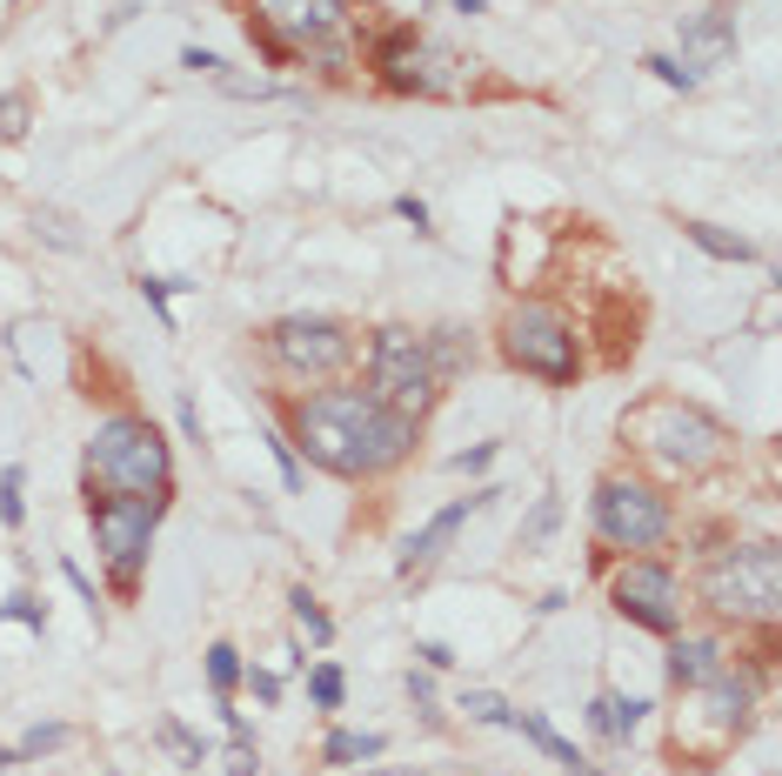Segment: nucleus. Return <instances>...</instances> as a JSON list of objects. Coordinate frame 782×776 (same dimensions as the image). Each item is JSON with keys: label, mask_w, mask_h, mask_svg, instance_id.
<instances>
[{"label": "nucleus", "mask_w": 782, "mask_h": 776, "mask_svg": "<svg viewBox=\"0 0 782 776\" xmlns=\"http://www.w3.org/2000/svg\"><path fill=\"white\" fill-rule=\"evenodd\" d=\"M288 428H295L288 449H308L315 469L348 476V482L388 476L415 449V422L395 415L388 402H375L368 389H321L288 408Z\"/></svg>", "instance_id": "f257e3e1"}, {"label": "nucleus", "mask_w": 782, "mask_h": 776, "mask_svg": "<svg viewBox=\"0 0 782 776\" xmlns=\"http://www.w3.org/2000/svg\"><path fill=\"white\" fill-rule=\"evenodd\" d=\"M167 442L154 436V422L141 415H108L80 456V482L87 495H134V502H161L167 495Z\"/></svg>", "instance_id": "f03ea898"}, {"label": "nucleus", "mask_w": 782, "mask_h": 776, "mask_svg": "<svg viewBox=\"0 0 782 776\" xmlns=\"http://www.w3.org/2000/svg\"><path fill=\"white\" fill-rule=\"evenodd\" d=\"M254 8V21H247V41L261 47V61H275V67H288V61H328L334 74L348 67V47H341V34H348V0H247Z\"/></svg>", "instance_id": "7ed1b4c3"}, {"label": "nucleus", "mask_w": 782, "mask_h": 776, "mask_svg": "<svg viewBox=\"0 0 782 776\" xmlns=\"http://www.w3.org/2000/svg\"><path fill=\"white\" fill-rule=\"evenodd\" d=\"M623 442H636L642 456H656L669 476H703L729 456L723 422H709L703 408H689L675 395H649L642 408L623 415Z\"/></svg>", "instance_id": "20e7f679"}, {"label": "nucleus", "mask_w": 782, "mask_h": 776, "mask_svg": "<svg viewBox=\"0 0 782 776\" xmlns=\"http://www.w3.org/2000/svg\"><path fill=\"white\" fill-rule=\"evenodd\" d=\"M703 602L729 623H775L782 610V556L775 543H729L703 569Z\"/></svg>", "instance_id": "39448f33"}, {"label": "nucleus", "mask_w": 782, "mask_h": 776, "mask_svg": "<svg viewBox=\"0 0 782 776\" xmlns=\"http://www.w3.org/2000/svg\"><path fill=\"white\" fill-rule=\"evenodd\" d=\"M375 80L388 95H421V101H462L475 88V61H462L455 47L428 41L415 28H395L375 41Z\"/></svg>", "instance_id": "423d86ee"}, {"label": "nucleus", "mask_w": 782, "mask_h": 776, "mask_svg": "<svg viewBox=\"0 0 782 776\" xmlns=\"http://www.w3.org/2000/svg\"><path fill=\"white\" fill-rule=\"evenodd\" d=\"M682 697H689V710H675V756H689V763H716L749 730V682L736 669L682 689Z\"/></svg>", "instance_id": "0eeeda50"}, {"label": "nucleus", "mask_w": 782, "mask_h": 776, "mask_svg": "<svg viewBox=\"0 0 782 776\" xmlns=\"http://www.w3.org/2000/svg\"><path fill=\"white\" fill-rule=\"evenodd\" d=\"M502 356H508L521 375L549 382V389H569V382L582 375L575 328H569L549 302H521V308H508V321H502Z\"/></svg>", "instance_id": "6e6552de"}, {"label": "nucleus", "mask_w": 782, "mask_h": 776, "mask_svg": "<svg viewBox=\"0 0 782 776\" xmlns=\"http://www.w3.org/2000/svg\"><path fill=\"white\" fill-rule=\"evenodd\" d=\"M368 395L388 402L395 415L421 422L434 408V395H442V375H434L428 362V341L415 328H382L375 349H368Z\"/></svg>", "instance_id": "1a4fd4ad"}, {"label": "nucleus", "mask_w": 782, "mask_h": 776, "mask_svg": "<svg viewBox=\"0 0 782 776\" xmlns=\"http://www.w3.org/2000/svg\"><path fill=\"white\" fill-rule=\"evenodd\" d=\"M87 515H95V543H101V562L114 576L121 595L141 589V569H147V543L161 529V502H134V495H87Z\"/></svg>", "instance_id": "9d476101"}, {"label": "nucleus", "mask_w": 782, "mask_h": 776, "mask_svg": "<svg viewBox=\"0 0 782 776\" xmlns=\"http://www.w3.org/2000/svg\"><path fill=\"white\" fill-rule=\"evenodd\" d=\"M268 356L295 382H328V375H341L355 362V335L334 315H288V321L268 328Z\"/></svg>", "instance_id": "9b49d317"}, {"label": "nucleus", "mask_w": 782, "mask_h": 776, "mask_svg": "<svg viewBox=\"0 0 782 776\" xmlns=\"http://www.w3.org/2000/svg\"><path fill=\"white\" fill-rule=\"evenodd\" d=\"M595 529H602V543H616V549H656V543H669L675 515H669V502L649 482L608 476L595 489Z\"/></svg>", "instance_id": "f8f14e48"}, {"label": "nucleus", "mask_w": 782, "mask_h": 776, "mask_svg": "<svg viewBox=\"0 0 782 776\" xmlns=\"http://www.w3.org/2000/svg\"><path fill=\"white\" fill-rule=\"evenodd\" d=\"M608 595H616V610L629 616V623H642V630H656V636H675L682 630V582L662 569V562H629L616 582H608Z\"/></svg>", "instance_id": "ddd939ff"}, {"label": "nucleus", "mask_w": 782, "mask_h": 776, "mask_svg": "<svg viewBox=\"0 0 782 776\" xmlns=\"http://www.w3.org/2000/svg\"><path fill=\"white\" fill-rule=\"evenodd\" d=\"M482 502H488V495H462V502H449V509H442V515H428V523H421V529H415V536H408V549H401V556H395V562H401V576H415V569H428V562H434V556H442V549H449V543H455V529H462V523H469V515H475V509H482Z\"/></svg>", "instance_id": "4468645a"}, {"label": "nucleus", "mask_w": 782, "mask_h": 776, "mask_svg": "<svg viewBox=\"0 0 782 776\" xmlns=\"http://www.w3.org/2000/svg\"><path fill=\"white\" fill-rule=\"evenodd\" d=\"M736 54V14L729 8H709V14H695L682 28V67L689 74H703V67H723Z\"/></svg>", "instance_id": "2eb2a0df"}, {"label": "nucleus", "mask_w": 782, "mask_h": 776, "mask_svg": "<svg viewBox=\"0 0 782 776\" xmlns=\"http://www.w3.org/2000/svg\"><path fill=\"white\" fill-rule=\"evenodd\" d=\"M729 669V656H723V643H709V636H682L675 649H669V682L675 689H695V682H709V676H723Z\"/></svg>", "instance_id": "dca6fc26"}, {"label": "nucleus", "mask_w": 782, "mask_h": 776, "mask_svg": "<svg viewBox=\"0 0 782 776\" xmlns=\"http://www.w3.org/2000/svg\"><path fill=\"white\" fill-rule=\"evenodd\" d=\"M508 723H515L521 736H529L536 750H549V756H555V763H562L569 776H595V769H588V763L575 756V743H562V736H555V723H549V717H536V710H508Z\"/></svg>", "instance_id": "f3484780"}, {"label": "nucleus", "mask_w": 782, "mask_h": 776, "mask_svg": "<svg viewBox=\"0 0 782 776\" xmlns=\"http://www.w3.org/2000/svg\"><path fill=\"white\" fill-rule=\"evenodd\" d=\"M682 234L703 248V254H716V262H756V241L749 234H729L716 221H682Z\"/></svg>", "instance_id": "a211bd4d"}, {"label": "nucleus", "mask_w": 782, "mask_h": 776, "mask_svg": "<svg viewBox=\"0 0 782 776\" xmlns=\"http://www.w3.org/2000/svg\"><path fill=\"white\" fill-rule=\"evenodd\" d=\"M642 710H649V703H629V697H595V703H588V723H595V736L623 743V736L642 723Z\"/></svg>", "instance_id": "6ab92c4d"}, {"label": "nucleus", "mask_w": 782, "mask_h": 776, "mask_svg": "<svg viewBox=\"0 0 782 776\" xmlns=\"http://www.w3.org/2000/svg\"><path fill=\"white\" fill-rule=\"evenodd\" d=\"M208 682H214V703H234V682H241V649L234 643L208 649Z\"/></svg>", "instance_id": "aec40b11"}, {"label": "nucleus", "mask_w": 782, "mask_h": 776, "mask_svg": "<svg viewBox=\"0 0 782 776\" xmlns=\"http://www.w3.org/2000/svg\"><path fill=\"white\" fill-rule=\"evenodd\" d=\"M321 756H328V763H368V756H382V736H355V730H334V736L321 743Z\"/></svg>", "instance_id": "412c9836"}, {"label": "nucleus", "mask_w": 782, "mask_h": 776, "mask_svg": "<svg viewBox=\"0 0 782 776\" xmlns=\"http://www.w3.org/2000/svg\"><path fill=\"white\" fill-rule=\"evenodd\" d=\"M154 736H161V750H174V756H181V769H201V763H208V750H201V736H188V730H181V723H174V717H167V723H161Z\"/></svg>", "instance_id": "4be33fe9"}, {"label": "nucleus", "mask_w": 782, "mask_h": 776, "mask_svg": "<svg viewBox=\"0 0 782 776\" xmlns=\"http://www.w3.org/2000/svg\"><path fill=\"white\" fill-rule=\"evenodd\" d=\"M555 523H562V502H555V495H542V502L529 509V523H521V549H542Z\"/></svg>", "instance_id": "5701e85b"}, {"label": "nucleus", "mask_w": 782, "mask_h": 776, "mask_svg": "<svg viewBox=\"0 0 782 776\" xmlns=\"http://www.w3.org/2000/svg\"><path fill=\"white\" fill-rule=\"evenodd\" d=\"M21 489H27V476H21V469L0 476V523H8V529H21V523H27V495H21Z\"/></svg>", "instance_id": "b1692460"}, {"label": "nucleus", "mask_w": 782, "mask_h": 776, "mask_svg": "<svg viewBox=\"0 0 782 776\" xmlns=\"http://www.w3.org/2000/svg\"><path fill=\"white\" fill-rule=\"evenodd\" d=\"M341 689H348V682H341L334 663H315V669H308V697H315V710H341Z\"/></svg>", "instance_id": "393cba45"}, {"label": "nucleus", "mask_w": 782, "mask_h": 776, "mask_svg": "<svg viewBox=\"0 0 782 776\" xmlns=\"http://www.w3.org/2000/svg\"><path fill=\"white\" fill-rule=\"evenodd\" d=\"M60 743H67V723H41V730H27L8 756H14V763H27V756H47V750H60Z\"/></svg>", "instance_id": "a878e982"}, {"label": "nucleus", "mask_w": 782, "mask_h": 776, "mask_svg": "<svg viewBox=\"0 0 782 776\" xmlns=\"http://www.w3.org/2000/svg\"><path fill=\"white\" fill-rule=\"evenodd\" d=\"M288 602H295V623H301V630H308V643H328V636H334V623H328V616H321V602H315V595H308V589H295V595H288Z\"/></svg>", "instance_id": "bb28decb"}, {"label": "nucleus", "mask_w": 782, "mask_h": 776, "mask_svg": "<svg viewBox=\"0 0 782 776\" xmlns=\"http://www.w3.org/2000/svg\"><path fill=\"white\" fill-rule=\"evenodd\" d=\"M428 362H434V375H442V369H469V349H462V328H442V335H434V349H428Z\"/></svg>", "instance_id": "cd10ccee"}, {"label": "nucleus", "mask_w": 782, "mask_h": 776, "mask_svg": "<svg viewBox=\"0 0 782 776\" xmlns=\"http://www.w3.org/2000/svg\"><path fill=\"white\" fill-rule=\"evenodd\" d=\"M462 710H469L475 723H508V703H502V697H488V689H469Z\"/></svg>", "instance_id": "c85d7f7f"}, {"label": "nucleus", "mask_w": 782, "mask_h": 776, "mask_svg": "<svg viewBox=\"0 0 782 776\" xmlns=\"http://www.w3.org/2000/svg\"><path fill=\"white\" fill-rule=\"evenodd\" d=\"M0 616H8V623H27V630H47V610H41V602L21 589V595H8V610H0Z\"/></svg>", "instance_id": "c756f323"}, {"label": "nucleus", "mask_w": 782, "mask_h": 776, "mask_svg": "<svg viewBox=\"0 0 782 776\" xmlns=\"http://www.w3.org/2000/svg\"><path fill=\"white\" fill-rule=\"evenodd\" d=\"M27 134V95H8L0 101V141H21Z\"/></svg>", "instance_id": "7c9ffc66"}, {"label": "nucleus", "mask_w": 782, "mask_h": 776, "mask_svg": "<svg viewBox=\"0 0 782 776\" xmlns=\"http://www.w3.org/2000/svg\"><path fill=\"white\" fill-rule=\"evenodd\" d=\"M642 67H656V80H669V88H682V95H689V88H695V74H689V67H682V61H675V54H649V61H642Z\"/></svg>", "instance_id": "2f4dec72"}, {"label": "nucleus", "mask_w": 782, "mask_h": 776, "mask_svg": "<svg viewBox=\"0 0 782 776\" xmlns=\"http://www.w3.org/2000/svg\"><path fill=\"white\" fill-rule=\"evenodd\" d=\"M141 302L161 315V328H174V308H167V282H154V275H141Z\"/></svg>", "instance_id": "473e14b6"}, {"label": "nucleus", "mask_w": 782, "mask_h": 776, "mask_svg": "<svg viewBox=\"0 0 782 776\" xmlns=\"http://www.w3.org/2000/svg\"><path fill=\"white\" fill-rule=\"evenodd\" d=\"M41 228H47V241H54V248H80V234H74V221H67V215H54V208H47V215H41Z\"/></svg>", "instance_id": "72a5a7b5"}, {"label": "nucleus", "mask_w": 782, "mask_h": 776, "mask_svg": "<svg viewBox=\"0 0 782 776\" xmlns=\"http://www.w3.org/2000/svg\"><path fill=\"white\" fill-rule=\"evenodd\" d=\"M181 67H188V74H208V80H214V74L228 67V61H221V54H208V47H188V54H181Z\"/></svg>", "instance_id": "f704fd0d"}, {"label": "nucleus", "mask_w": 782, "mask_h": 776, "mask_svg": "<svg viewBox=\"0 0 782 776\" xmlns=\"http://www.w3.org/2000/svg\"><path fill=\"white\" fill-rule=\"evenodd\" d=\"M268 449H275V462H282V482H288V489H301V462H295V449H288L282 436H268Z\"/></svg>", "instance_id": "c9c22d12"}, {"label": "nucleus", "mask_w": 782, "mask_h": 776, "mask_svg": "<svg viewBox=\"0 0 782 776\" xmlns=\"http://www.w3.org/2000/svg\"><path fill=\"white\" fill-rule=\"evenodd\" d=\"M254 769H261L254 743H241V736H234V750H228V776H254Z\"/></svg>", "instance_id": "e433bc0d"}, {"label": "nucleus", "mask_w": 782, "mask_h": 776, "mask_svg": "<svg viewBox=\"0 0 782 776\" xmlns=\"http://www.w3.org/2000/svg\"><path fill=\"white\" fill-rule=\"evenodd\" d=\"M247 689H254L261 703H275V697H282V676H275V669H247Z\"/></svg>", "instance_id": "4c0bfd02"}, {"label": "nucleus", "mask_w": 782, "mask_h": 776, "mask_svg": "<svg viewBox=\"0 0 782 776\" xmlns=\"http://www.w3.org/2000/svg\"><path fill=\"white\" fill-rule=\"evenodd\" d=\"M395 215H401V221H408L415 234H428V208H421L415 195H395Z\"/></svg>", "instance_id": "58836bf2"}, {"label": "nucleus", "mask_w": 782, "mask_h": 776, "mask_svg": "<svg viewBox=\"0 0 782 776\" xmlns=\"http://www.w3.org/2000/svg\"><path fill=\"white\" fill-rule=\"evenodd\" d=\"M488 462H495V442H475V449H462V456H455V469H462V476H469V469H488Z\"/></svg>", "instance_id": "ea45409f"}, {"label": "nucleus", "mask_w": 782, "mask_h": 776, "mask_svg": "<svg viewBox=\"0 0 782 776\" xmlns=\"http://www.w3.org/2000/svg\"><path fill=\"white\" fill-rule=\"evenodd\" d=\"M415 656H421L428 669H449V663H455V649H449V643H415Z\"/></svg>", "instance_id": "a19ab883"}, {"label": "nucleus", "mask_w": 782, "mask_h": 776, "mask_svg": "<svg viewBox=\"0 0 782 776\" xmlns=\"http://www.w3.org/2000/svg\"><path fill=\"white\" fill-rule=\"evenodd\" d=\"M408 697H415V710H421V717H434V710H428V703H434V682H428V676H415V669H408Z\"/></svg>", "instance_id": "79ce46f5"}, {"label": "nucleus", "mask_w": 782, "mask_h": 776, "mask_svg": "<svg viewBox=\"0 0 782 776\" xmlns=\"http://www.w3.org/2000/svg\"><path fill=\"white\" fill-rule=\"evenodd\" d=\"M60 576H67V582H74V595H80V602H87V610H95V582H87V576H80V562H60Z\"/></svg>", "instance_id": "37998d69"}, {"label": "nucleus", "mask_w": 782, "mask_h": 776, "mask_svg": "<svg viewBox=\"0 0 782 776\" xmlns=\"http://www.w3.org/2000/svg\"><path fill=\"white\" fill-rule=\"evenodd\" d=\"M488 8V0H455V14H482Z\"/></svg>", "instance_id": "c03bdc74"}, {"label": "nucleus", "mask_w": 782, "mask_h": 776, "mask_svg": "<svg viewBox=\"0 0 782 776\" xmlns=\"http://www.w3.org/2000/svg\"><path fill=\"white\" fill-rule=\"evenodd\" d=\"M408 776H415V769H408Z\"/></svg>", "instance_id": "a18cd8bd"}]
</instances>
